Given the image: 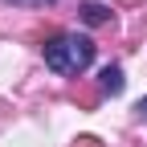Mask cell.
<instances>
[{
  "instance_id": "cell-3",
  "label": "cell",
  "mask_w": 147,
  "mask_h": 147,
  "mask_svg": "<svg viewBox=\"0 0 147 147\" xmlns=\"http://www.w3.org/2000/svg\"><path fill=\"white\" fill-rule=\"evenodd\" d=\"M82 21H86V25H106V21H110V8L90 0V4H82Z\"/></svg>"
},
{
  "instance_id": "cell-1",
  "label": "cell",
  "mask_w": 147,
  "mask_h": 147,
  "mask_svg": "<svg viewBox=\"0 0 147 147\" xmlns=\"http://www.w3.org/2000/svg\"><path fill=\"white\" fill-rule=\"evenodd\" d=\"M45 53V65L53 74H65V78H74V74H86L90 65H94V41L82 33H57L49 37V41L41 45Z\"/></svg>"
},
{
  "instance_id": "cell-2",
  "label": "cell",
  "mask_w": 147,
  "mask_h": 147,
  "mask_svg": "<svg viewBox=\"0 0 147 147\" xmlns=\"http://www.w3.org/2000/svg\"><path fill=\"white\" fill-rule=\"evenodd\" d=\"M98 86H102V94H123L127 78H123V69H119V65H106V69L98 74Z\"/></svg>"
},
{
  "instance_id": "cell-4",
  "label": "cell",
  "mask_w": 147,
  "mask_h": 147,
  "mask_svg": "<svg viewBox=\"0 0 147 147\" xmlns=\"http://www.w3.org/2000/svg\"><path fill=\"white\" fill-rule=\"evenodd\" d=\"M78 147H102V143H98L94 135H82V139H78Z\"/></svg>"
},
{
  "instance_id": "cell-6",
  "label": "cell",
  "mask_w": 147,
  "mask_h": 147,
  "mask_svg": "<svg viewBox=\"0 0 147 147\" xmlns=\"http://www.w3.org/2000/svg\"><path fill=\"white\" fill-rule=\"evenodd\" d=\"M139 119H143V123H147V98H143V102H139Z\"/></svg>"
},
{
  "instance_id": "cell-5",
  "label": "cell",
  "mask_w": 147,
  "mask_h": 147,
  "mask_svg": "<svg viewBox=\"0 0 147 147\" xmlns=\"http://www.w3.org/2000/svg\"><path fill=\"white\" fill-rule=\"evenodd\" d=\"M12 4H25V8H37V4H53V0H12Z\"/></svg>"
}]
</instances>
